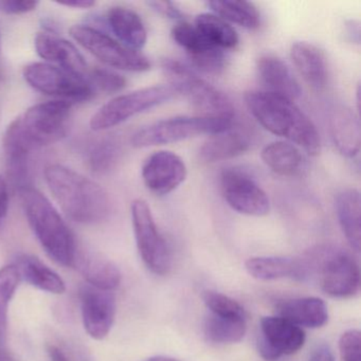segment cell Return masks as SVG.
Listing matches in <instances>:
<instances>
[{"mask_svg":"<svg viewBox=\"0 0 361 361\" xmlns=\"http://www.w3.org/2000/svg\"><path fill=\"white\" fill-rule=\"evenodd\" d=\"M73 103L52 100L29 107L11 122L4 135L8 174L16 185L28 183L30 156L66 137Z\"/></svg>","mask_w":361,"mask_h":361,"instance_id":"1","label":"cell"},{"mask_svg":"<svg viewBox=\"0 0 361 361\" xmlns=\"http://www.w3.org/2000/svg\"><path fill=\"white\" fill-rule=\"evenodd\" d=\"M44 175L54 200L71 221L94 225L111 214L109 193L92 179L58 164L46 166Z\"/></svg>","mask_w":361,"mask_h":361,"instance_id":"2","label":"cell"},{"mask_svg":"<svg viewBox=\"0 0 361 361\" xmlns=\"http://www.w3.org/2000/svg\"><path fill=\"white\" fill-rule=\"evenodd\" d=\"M251 115L265 130L302 147L308 155L321 151V139L312 120L293 101L265 90H251L245 94Z\"/></svg>","mask_w":361,"mask_h":361,"instance_id":"3","label":"cell"},{"mask_svg":"<svg viewBox=\"0 0 361 361\" xmlns=\"http://www.w3.org/2000/svg\"><path fill=\"white\" fill-rule=\"evenodd\" d=\"M18 193L29 226L45 252L60 265L73 267L78 247L62 215L33 185L20 188Z\"/></svg>","mask_w":361,"mask_h":361,"instance_id":"4","label":"cell"},{"mask_svg":"<svg viewBox=\"0 0 361 361\" xmlns=\"http://www.w3.org/2000/svg\"><path fill=\"white\" fill-rule=\"evenodd\" d=\"M301 261L303 280L310 274L319 276L321 288L338 299L354 297L360 287V270L356 259L340 248L320 247Z\"/></svg>","mask_w":361,"mask_h":361,"instance_id":"5","label":"cell"},{"mask_svg":"<svg viewBox=\"0 0 361 361\" xmlns=\"http://www.w3.org/2000/svg\"><path fill=\"white\" fill-rule=\"evenodd\" d=\"M164 75L177 92L183 94L202 117L233 119L234 107L223 92L204 81L195 71L179 60L164 59L161 62Z\"/></svg>","mask_w":361,"mask_h":361,"instance_id":"6","label":"cell"},{"mask_svg":"<svg viewBox=\"0 0 361 361\" xmlns=\"http://www.w3.org/2000/svg\"><path fill=\"white\" fill-rule=\"evenodd\" d=\"M233 126V119L228 118L181 117L160 120L141 128L133 135L130 143L136 149L170 145L194 138L200 135H215Z\"/></svg>","mask_w":361,"mask_h":361,"instance_id":"7","label":"cell"},{"mask_svg":"<svg viewBox=\"0 0 361 361\" xmlns=\"http://www.w3.org/2000/svg\"><path fill=\"white\" fill-rule=\"evenodd\" d=\"M172 85L141 88L115 97L101 106L90 118V126L94 132H103L120 126L130 118L159 106L177 96Z\"/></svg>","mask_w":361,"mask_h":361,"instance_id":"8","label":"cell"},{"mask_svg":"<svg viewBox=\"0 0 361 361\" xmlns=\"http://www.w3.org/2000/svg\"><path fill=\"white\" fill-rule=\"evenodd\" d=\"M71 37L111 68L130 73H143L151 69V62L145 54L126 47L98 29L86 25H75L71 27Z\"/></svg>","mask_w":361,"mask_h":361,"instance_id":"9","label":"cell"},{"mask_svg":"<svg viewBox=\"0 0 361 361\" xmlns=\"http://www.w3.org/2000/svg\"><path fill=\"white\" fill-rule=\"evenodd\" d=\"M30 87L46 96L67 102H84L94 96V87L85 78L68 73L49 63H32L23 71Z\"/></svg>","mask_w":361,"mask_h":361,"instance_id":"10","label":"cell"},{"mask_svg":"<svg viewBox=\"0 0 361 361\" xmlns=\"http://www.w3.org/2000/svg\"><path fill=\"white\" fill-rule=\"evenodd\" d=\"M130 213L141 259L153 274L166 276L172 267V257L168 244L156 225L149 204L141 198L135 200L130 206Z\"/></svg>","mask_w":361,"mask_h":361,"instance_id":"11","label":"cell"},{"mask_svg":"<svg viewBox=\"0 0 361 361\" xmlns=\"http://www.w3.org/2000/svg\"><path fill=\"white\" fill-rule=\"evenodd\" d=\"M221 190L230 208L248 216H265L270 200L261 185L245 171L228 168L221 174Z\"/></svg>","mask_w":361,"mask_h":361,"instance_id":"12","label":"cell"},{"mask_svg":"<svg viewBox=\"0 0 361 361\" xmlns=\"http://www.w3.org/2000/svg\"><path fill=\"white\" fill-rule=\"evenodd\" d=\"M303 329L280 316L264 317L259 323L257 350L266 361H276L295 354L303 348Z\"/></svg>","mask_w":361,"mask_h":361,"instance_id":"13","label":"cell"},{"mask_svg":"<svg viewBox=\"0 0 361 361\" xmlns=\"http://www.w3.org/2000/svg\"><path fill=\"white\" fill-rule=\"evenodd\" d=\"M82 320L86 333L94 340L107 337L117 312L116 297L113 291L101 290L85 285L80 291Z\"/></svg>","mask_w":361,"mask_h":361,"instance_id":"14","label":"cell"},{"mask_svg":"<svg viewBox=\"0 0 361 361\" xmlns=\"http://www.w3.org/2000/svg\"><path fill=\"white\" fill-rule=\"evenodd\" d=\"M185 161L170 151L152 154L142 166V179L149 191L158 196L168 195L187 178Z\"/></svg>","mask_w":361,"mask_h":361,"instance_id":"15","label":"cell"},{"mask_svg":"<svg viewBox=\"0 0 361 361\" xmlns=\"http://www.w3.org/2000/svg\"><path fill=\"white\" fill-rule=\"evenodd\" d=\"M37 54L68 73L87 79L90 68L85 58L71 42L48 32L37 33L35 39Z\"/></svg>","mask_w":361,"mask_h":361,"instance_id":"16","label":"cell"},{"mask_svg":"<svg viewBox=\"0 0 361 361\" xmlns=\"http://www.w3.org/2000/svg\"><path fill=\"white\" fill-rule=\"evenodd\" d=\"M259 81L265 92L293 101L300 98L302 88L286 63L274 56H263L257 62Z\"/></svg>","mask_w":361,"mask_h":361,"instance_id":"17","label":"cell"},{"mask_svg":"<svg viewBox=\"0 0 361 361\" xmlns=\"http://www.w3.org/2000/svg\"><path fill=\"white\" fill-rule=\"evenodd\" d=\"M329 130L338 151L344 157L354 158L360 151V122L358 114L350 107L337 105L329 116Z\"/></svg>","mask_w":361,"mask_h":361,"instance_id":"18","label":"cell"},{"mask_svg":"<svg viewBox=\"0 0 361 361\" xmlns=\"http://www.w3.org/2000/svg\"><path fill=\"white\" fill-rule=\"evenodd\" d=\"M87 285L101 290L113 291L121 283V272L111 259L99 253L77 251L75 263Z\"/></svg>","mask_w":361,"mask_h":361,"instance_id":"19","label":"cell"},{"mask_svg":"<svg viewBox=\"0 0 361 361\" xmlns=\"http://www.w3.org/2000/svg\"><path fill=\"white\" fill-rule=\"evenodd\" d=\"M250 147L248 133L231 126L225 132L212 135L200 147L198 157L204 164H215L238 157L246 153Z\"/></svg>","mask_w":361,"mask_h":361,"instance_id":"20","label":"cell"},{"mask_svg":"<svg viewBox=\"0 0 361 361\" xmlns=\"http://www.w3.org/2000/svg\"><path fill=\"white\" fill-rule=\"evenodd\" d=\"M276 312L301 329H319L329 321L326 304L316 297L283 300L276 304Z\"/></svg>","mask_w":361,"mask_h":361,"instance_id":"21","label":"cell"},{"mask_svg":"<svg viewBox=\"0 0 361 361\" xmlns=\"http://www.w3.org/2000/svg\"><path fill=\"white\" fill-rule=\"evenodd\" d=\"M106 20L114 35L126 47L139 51L147 45V28L136 12L116 6L107 12Z\"/></svg>","mask_w":361,"mask_h":361,"instance_id":"22","label":"cell"},{"mask_svg":"<svg viewBox=\"0 0 361 361\" xmlns=\"http://www.w3.org/2000/svg\"><path fill=\"white\" fill-rule=\"evenodd\" d=\"M290 59L298 73L316 90H322L327 82V68L321 50L307 42H295L290 48Z\"/></svg>","mask_w":361,"mask_h":361,"instance_id":"23","label":"cell"},{"mask_svg":"<svg viewBox=\"0 0 361 361\" xmlns=\"http://www.w3.org/2000/svg\"><path fill=\"white\" fill-rule=\"evenodd\" d=\"M14 265L18 268L20 280H24L31 286L54 295H62L66 291V284L60 274L39 257L26 253L20 255L16 257Z\"/></svg>","mask_w":361,"mask_h":361,"instance_id":"24","label":"cell"},{"mask_svg":"<svg viewBox=\"0 0 361 361\" xmlns=\"http://www.w3.org/2000/svg\"><path fill=\"white\" fill-rule=\"evenodd\" d=\"M360 193L354 188L340 191L336 196V214L340 228L353 250L361 247Z\"/></svg>","mask_w":361,"mask_h":361,"instance_id":"25","label":"cell"},{"mask_svg":"<svg viewBox=\"0 0 361 361\" xmlns=\"http://www.w3.org/2000/svg\"><path fill=\"white\" fill-rule=\"evenodd\" d=\"M247 272L259 281L291 278L302 281L300 259L285 257H255L245 263Z\"/></svg>","mask_w":361,"mask_h":361,"instance_id":"26","label":"cell"},{"mask_svg":"<svg viewBox=\"0 0 361 361\" xmlns=\"http://www.w3.org/2000/svg\"><path fill=\"white\" fill-rule=\"evenodd\" d=\"M264 164L281 176H295L304 164L301 151L287 141H274L268 143L261 154Z\"/></svg>","mask_w":361,"mask_h":361,"instance_id":"27","label":"cell"},{"mask_svg":"<svg viewBox=\"0 0 361 361\" xmlns=\"http://www.w3.org/2000/svg\"><path fill=\"white\" fill-rule=\"evenodd\" d=\"M194 26L204 41L224 51L235 49L240 43L238 33L229 23L215 14H200L196 16Z\"/></svg>","mask_w":361,"mask_h":361,"instance_id":"28","label":"cell"},{"mask_svg":"<svg viewBox=\"0 0 361 361\" xmlns=\"http://www.w3.org/2000/svg\"><path fill=\"white\" fill-rule=\"evenodd\" d=\"M207 6L213 14L223 18L226 22L238 25L243 28H259L261 18L257 7L252 3L244 0H213Z\"/></svg>","mask_w":361,"mask_h":361,"instance_id":"29","label":"cell"},{"mask_svg":"<svg viewBox=\"0 0 361 361\" xmlns=\"http://www.w3.org/2000/svg\"><path fill=\"white\" fill-rule=\"evenodd\" d=\"M246 319L225 318L210 314L204 323V334L209 342L238 343L246 334Z\"/></svg>","mask_w":361,"mask_h":361,"instance_id":"30","label":"cell"},{"mask_svg":"<svg viewBox=\"0 0 361 361\" xmlns=\"http://www.w3.org/2000/svg\"><path fill=\"white\" fill-rule=\"evenodd\" d=\"M20 276L14 264L0 269V343L7 338L9 305L20 285Z\"/></svg>","mask_w":361,"mask_h":361,"instance_id":"31","label":"cell"},{"mask_svg":"<svg viewBox=\"0 0 361 361\" xmlns=\"http://www.w3.org/2000/svg\"><path fill=\"white\" fill-rule=\"evenodd\" d=\"M121 154L119 143L114 139H105L97 143L88 154V164L94 173L104 174L117 164Z\"/></svg>","mask_w":361,"mask_h":361,"instance_id":"32","label":"cell"},{"mask_svg":"<svg viewBox=\"0 0 361 361\" xmlns=\"http://www.w3.org/2000/svg\"><path fill=\"white\" fill-rule=\"evenodd\" d=\"M202 300L210 314L225 318L246 319L244 307L235 300L217 291L207 290Z\"/></svg>","mask_w":361,"mask_h":361,"instance_id":"33","label":"cell"},{"mask_svg":"<svg viewBox=\"0 0 361 361\" xmlns=\"http://www.w3.org/2000/svg\"><path fill=\"white\" fill-rule=\"evenodd\" d=\"M188 56L191 61L192 66L206 75H221L227 67L226 51L211 46Z\"/></svg>","mask_w":361,"mask_h":361,"instance_id":"34","label":"cell"},{"mask_svg":"<svg viewBox=\"0 0 361 361\" xmlns=\"http://www.w3.org/2000/svg\"><path fill=\"white\" fill-rule=\"evenodd\" d=\"M87 80L92 87L99 88V90L107 94L121 92L126 86V80L123 75L111 69L101 68V67L90 69Z\"/></svg>","mask_w":361,"mask_h":361,"instance_id":"35","label":"cell"},{"mask_svg":"<svg viewBox=\"0 0 361 361\" xmlns=\"http://www.w3.org/2000/svg\"><path fill=\"white\" fill-rule=\"evenodd\" d=\"M339 350L342 361H360V331L350 329L342 334L339 340Z\"/></svg>","mask_w":361,"mask_h":361,"instance_id":"36","label":"cell"},{"mask_svg":"<svg viewBox=\"0 0 361 361\" xmlns=\"http://www.w3.org/2000/svg\"><path fill=\"white\" fill-rule=\"evenodd\" d=\"M39 1L35 0H0V11L11 16H20L35 11Z\"/></svg>","mask_w":361,"mask_h":361,"instance_id":"37","label":"cell"},{"mask_svg":"<svg viewBox=\"0 0 361 361\" xmlns=\"http://www.w3.org/2000/svg\"><path fill=\"white\" fill-rule=\"evenodd\" d=\"M147 6L152 8V10L164 18H170V20H181L183 18V13L181 10L177 7L176 4L171 3V1H159V0H154L149 1Z\"/></svg>","mask_w":361,"mask_h":361,"instance_id":"38","label":"cell"},{"mask_svg":"<svg viewBox=\"0 0 361 361\" xmlns=\"http://www.w3.org/2000/svg\"><path fill=\"white\" fill-rule=\"evenodd\" d=\"M9 185L7 180L0 174V226L5 221L9 210Z\"/></svg>","mask_w":361,"mask_h":361,"instance_id":"39","label":"cell"},{"mask_svg":"<svg viewBox=\"0 0 361 361\" xmlns=\"http://www.w3.org/2000/svg\"><path fill=\"white\" fill-rule=\"evenodd\" d=\"M310 361H335V357L329 345L320 344L312 350Z\"/></svg>","mask_w":361,"mask_h":361,"instance_id":"40","label":"cell"},{"mask_svg":"<svg viewBox=\"0 0 361 361\" xmlns=\"http://www.w3.org/2000/svg\"><path fill=\"white\" fill-rule=\"evenodd\" d=\"M346 35L350 42L359 45L360 44V24L356 20H348L345 25Z\"/></svg>","mask_w":361,"mask_h":361,"instance_id":"41","label":"cell"},{"mask_svg":"<svg viewBox=\"0 0 361 361\" xmlns=\"http://www.w3.org/2000/svg\"><path fill=\"white\" fill-rule=\"evenodd\" d=\"M59 5L75 8V9H90L96 6V3L92 0H73V1H61Z\"/></svg>","mask_w":361,"mask_h":361,"instance_id":"42","label":"cell"},{"mask_svg":"<svg viewBox=\"0 0 361 361\" xmlns=\"http://www.w3.org/2000/svg\"><path fill=\"white\" fill-rule=\"evenodd\" d=\"M48 355L51 361H71L67 355L56 345L48 346Z\"/></svg>","mask_w":361,"mask_h":361,"instance_id":"43","label":"cell"},{"mask_svg":"<svg viewBox=\"0 0 361 361\" xmlns=\"http://www.w3.org/2000/svg\"><path fill=\"white\" fill-rule=\"evenodd\" d=\"M145 361H180L178 359L173 358L169 356H153L149 358L145 359Z\"/></svg>","mask_w":361,"mask_h":361,"instance_id":"44","label":"cell"},{"mask_svg":"<svg viewBox=\"0 0 361 361\" xmlns=\"http://www.w3.org/2000/svg\"><path fill=\"white\" fill-rule=\"evenodd\" d=\"M0 361H16V359L5 350H0Z\"/></svg>","mask_w":361,"mask_h":361,"instance_id":"45","label":"cell"}]
</instances>
